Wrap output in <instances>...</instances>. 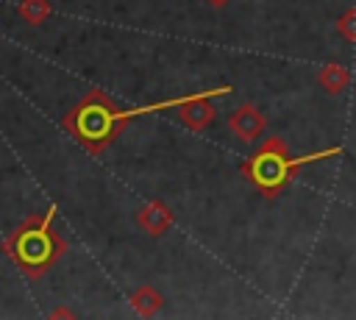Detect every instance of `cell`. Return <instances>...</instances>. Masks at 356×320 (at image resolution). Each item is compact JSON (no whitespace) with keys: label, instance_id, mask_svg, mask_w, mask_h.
I'll list each match as a JSON object with an SVG mask.
<instances>
[{"label":"cell","instance_id":"6da1fadb","mask_svg":"<svg viewBox=\"0 0 356 320\" xmlns=\"http://www.w3.org/2000/svg\"><path fill=\"white\" fill-rule=\"evenodd\" d=\"M6 250L17 267H22L28 275H39L58 259V253L64 250V242L50 228V214H47V220L33 217L25 225H19L17 234L8 239Z\"/></svg>","mask_w":356,"mask_h":320},{"label":"cell","instance_id":"7a4b0ae2","mask_svg":"<svg viewBox=\"0 0 356 320\" xmlns=\"http://www.w3.org/2000/svg\"><path fill=\"white\" fill-rule=\"evenodd\" d=\"M125 114L103 95H89L83 97L72 114L67 117V128L89 147V150H100L122 125Z\"/></svg>","mask_w":356,"mask_h":320},{"label":"cell","instance_id":"3957f363","mask_svg":"<svg viewBox=\"0 0 356 320\" xmlns=\"http://www.w3.org/2000/svg\"><path fill=\"white\" fill-rule=\"evenodd\" d=\"M292 170H298V161H289L286 142L278 139V136L267 139V142L259 147L256 159L248 164V175H250L264 192L281 189Z\"/></svg>","mask_w":356,"mask_h":320},{"label":"cell","instance_id":"277c9868","mask_svg":"<svg viewBox=\"0 0 356 320\" xmlns=\"http://www.w3.org/2000/svg\"><path fill=\"white\" fill-rule=\"evenodd\" d=\"M228 128H231L242 142H256V139L264 134V128H267V117H264L256 106L245 103V106H239V109L228 117Z\"/></svg>","mask_w":356,"mask_h":320},{"label":"cell","instance_id":"5b68a950","mask_svg":"<svg viewBox=\"0 0 356 320\" xmlns=\"http://www.w3.org/2000/svg\"><path fill=\"white\" fill-rule=\"evenodd\" d=\"M178 117H181V122H184L186 128H192V131H203V128H209V125L214 122L217 111H214V106H211L206 97H192V100L181 103Z\"/></svg>","mask_w":356,"mask_h":320},{"label":"cell","instance_id":"8992f818","mask_svg":"<svg viewBox=\"0 0 356 320\" xmlns=\"http://www.w3.org/2000/svg\"><path fill=\"white\" fill-rule=\"evenodd\" d=\"M136 223L150 234V237H161L170 225H172V214H170V209L164 206V203H147L145 209H139V214H136Z\"/></svg>","mask_w":356,"mask_h":320},{"label":"cell","instance_id":"52a82bcc","mask_svg":"<svg viewBox=\"0 0 356 320\" xmlns=\"http://www.w3.org/2000/svg\"><path fill=\"white\" fill-rule=\"evenodd\" d=\"M317 83H320L325 92H331V95H339L342 89H348L350 72H348L342 64H325V67L317 72Z\"/></svg>","mask_w":356,"mask_h":320},{"label":"cell","instance_id":"ba28073f","mask_svg":"<svg viewBox=\"0 0 356 320\" xmlns=\"http://www.w3.org/2000/svg\"><path fill=\"white\" fill-rule=\"evenodd\" d=\"M131 303H134V309L139 312V314H153L159 306H161V295L153 289V287H139L134 295H131Z\"/></svg>","mask_w":356,"mask_h":320},{"label":"cell","instance_id":"9c48e42d","mask_svg":"<svg viewBox=\"0 0 356 320\" xmlns=\"http://www.w3.org/2000/svg\"><path fill=\"white\" fill-rule=\"evenodd\" d=\"M19 14H22V19L36 25L50 14V6H47V0H22L19 3Z\"/></svg>","mask_w":356,"mask_h":320},{"label":"cell","instance_id":"30bf717a","mask_svg":"<svg viewBox=\"0 0 356 320\" xmlns=\"http://www.w3.org/2000/svg\"><path fill=\"white\" fill-rule=\"evenodd\" d=\"M337 33L348 42H356V8H348L337 19Z\"/></svg>","mask_w":356,"mask_h":320},{"label":"cell","instance_id":"8fae6325","mask_svg":"<svg viewBox=\"0 0 356 320\" xmlns=\"http://www.w3.org/2000/svg\"><path fill=\"white\" fill-rule=\"evenodd\" d=\"M209 3H211V6H225L228 0H209Z\"/></svg>","mask_w":356,"mask_h":320}]
</instances>
